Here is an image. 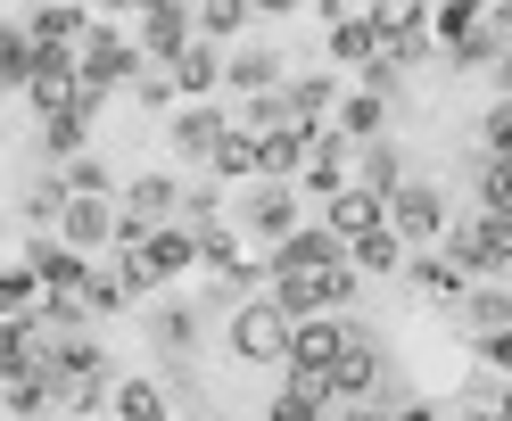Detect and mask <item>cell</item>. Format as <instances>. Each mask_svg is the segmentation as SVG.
I'll use <instances>...</instances> for the list:
<instances>
[{"instance_id": "7402d4cb", "label": "cell", "mask_w": 512, "mask_h": 421, "mask_svg": "<svg viewBox=\"0 0 512 421\" xmlns=\"http://www.w3.org/2000/svg\"><path fill=\"white\" fill-rule=\"evenodd\" d=\"M331 380H290V388H281V397H273V413L265 421H331Z\"/></svg>"}, {"instance_id": "7a4b0ae2", "label": "cell", "mask_w": 512, "mask_h": 421, "mask_svg": "<svg viewBox=\"0 0 512 421\" xmlns=\"http://www.w3.org/2000/svg\"><path fill=\"white\" fill-rule=\"evenodd\" d=\"M190 265H199V232L190 223H166V232H149L141 248H124V289H166V281H182Z\"/></svg>"}, {"instance_id": "603a6c76", "label": "cell", "mask_w": 512, "mask_h": 421, "mask_svg": "<svg viewBox=\"0 0 512 421\" xmlns=\"http://www.w3.org/2000/svg\"><path fill=\"white\" fill-rule=\"evenodd\" d=\"M405 256H413V248L380 223V232H364L356 248H347V265H356V281H364V273H405Z\"/></svg>"}, {"instance_id": "2e32d148", "label": "cell", "mask_w": 512, "mask_h": 421, "mask_svg": "<svg viewBox=\"0 0 512 421\" xmlns=\"http://www.w3.org/2000/svg\"><path fill=\"white\" fill-rule=\"evenodd\" d=\"M58 240H67L75 256L108 248V240H116V207H108V199H67V215H58Z\"/></svg>"}, {"instance_id": "44dd1931", "label": "cell", "mask_w": 512, "mask_h": 421, "mask_svg": "<svg viewBox=\"0 0 512 421\" xmlns=\"http://www.w3.org/2000/svg\"><path fill=\"white\" fill-rule=\"evenodd\" d=\"M372 388H380V355H372V331H356V347L331 372V397H372Z\"/></svg>"}, {"instance_id": "9a60e30c", "label": "cell", "mask_w": 512, "mask_h": 421, "mask_svg": "<svg viewBox=\"0 0 512 421\" xmlns=\"http://www.w3.org/2000/svg\"><path fill=\"white\" fill-rule=\"evenodd\" d=\"M166 83H174V100H182V108H199L207 91L223 83V50H215V42H190L174 67H166Z\"/></svg>"}, {"instance_id": "ffe728a7", "label": "cell", "mask_w": 512, "mask_h": 421, "mask_svg": "<svg viewBox=\"0 0 512 421\" xmlns=\"http://www.w3.org/2000/svg\"><path fill=\"white\" fill-rule=\"evenodd\" d=\"M331 17V58H339V67H372V58H380V34H372V17H339V9H323Z\"/></svg>"}, {"instance_id": "d6a6232c", "label": "cell", "mask_w": 512, "mask_h": 421, "mask_svg": "<svg viewBox=\"0 0 512 421\" xmlns=\"http://www.w3.org/2000/svg\"><path fill=\"white\" fill-rule=\"evenodd\" d=\"M124 298H133V289H124V273H91V281H83V314H116Z\"/></svg>"}, {"instance_id": "6da1fadb", "label": "cell", "mask_w": 512, "mask_h": 421, "mask_svg": "<svg viewBox=\"0 0 512 421\" xmlns=\"http://www.w3.org/2000/svg\"><path fill=\"white\" fill-rule=\"evenodd\" d=\"M446 265H463L471 281H512V215H471L446 223Z\"/></svg>"}, {"instance_id": "277c9868", "label": "cell", "mask_w": 512, "mask_h": 421, "mask_svg": "<svg viewBox=\"0 0 512 421\" xmlns=\"http://www.w3.org/2000/svg\"><path fill=\"white\" fill-rule=\"evenodd\" d=\"M356 331H364L356 314H314V322H298V331H290V380H331L339 355L356 347Z\"/></svg>"}, {"instance_id": "8d00e7d4", "label": "cell", "mask_w": 512, "mask_h": 421, "mask_svg": "<svg viewBox=\"0 0 512 421\" xmlns=\"http://www.w3.org/2000/svg\"><path fill=\"white\" fill-rule=\"evenodd\" d=\"M479 355H488L496 372H512V331H496V339H479Z\"/></svg>"}, {"instance_id": "d590c367", "label": "cell", "mask_w": 512, "mask_h": 421, "mask_svg": "<svg viewBox=\"0 0 512 421\" xmlns=\"http://www.w3.org/2000/svg\"><path fill=\"white\" fill-rule=\"evenodd\" d=\"M133 91H141V108H166V100H174V83H166V67H141V83H133Z\"/></svg>"}, {"instance_id": "cb8c5ba5", "label": "cell", "mask_w": 512, "mask_h": 421, "mask_svg": "<svg viewBox=\"0 0 512 421\" xmlns=\"http://www.w3.org/2000/svg\"><path fill=\"white\" fill-rule=\"evenodd\" d=\"M356 182H364V190H380V199H397V190H405V157H397V141L356 149Z\"/></svg>"}, {"instance_id": "4fadbf2b", "label": "cell", "mask_w": 512, "mask_h": 421, "mask_svg": "<svg viewBox=\"0 0 512 421\" xmlns=\"http://www.w3.org/2000/svg\"><path fill=\"white\" fill-rule=\"evenodd\" d=\"M223 133H232V116H223V108H174V124H166V141L190 157V166H215V149H223Z\"/></svg>"}, {"instance_id": "484cf974", "label": "cell", "mask_w": 512, "mask_h": 421, "mask_svg": "<svg viewBox=\"0 0 512 421\" xmlns=\"http://www.w3.org/2000/svg\"><path fill=\"white\" fill-rule=\"evenodd\" d=\"M34 58H42V50H34V34H25V25H0V83L25 91V83H34Z\"/></svg>"}, {"instance_id": "f35d334b", "label": "cell", "mask_w": 512, "mask_h": 421, "mask_svg": "<svg viewBox=\"0 0 512 421\" xmlns=\"http://www.w3.org/2000/svg\"><path fill=\"white\" fill-rule=\"evenodd\" d=\"M397 421H438V413H422V405H405V413H397Z\"/></svg>"}, {"instance_id": "d4e9b609", "label": "cell", "mask_w": 512, "mask_h": 421, "mask_svg": "<svg viewBox=\"0 0 512 421\" xmlns=\"http://www.w3.org/2000/svg\"><path fill=\"white\" fill-rule=\"evenodd\" d=\"M190 17H199V42H248V9H240V0H207V9H190Z\"/></svg>"}, {"instance_id": "1f68e13d", "label": "cell", "mask_w": 512, "mask_h": 421, "mask_svg": "<svg viewBox=\"0 0 512 421\" xmlns=\"http://www.w3.org/2000/svg\"><path fill=\"white\" fill-rule=\"evenodd\" d=\"M149 331H157V347H166V355H190V347H199V314H190V306H166Z\"/></svg>"}, {"instance_id": "f1b7e54d", "label": "cell", "mask_w": 512, "mask_h": 421, "mask_svg": "<svg viewBox=\"0 0 512 421\" xmlns=\"http://www.w3.org/2000/svg\"><path fill=\"white\" fill-rule=\"evenodd\" d=\"M67 199H75V190H67V174H42L34 190H25V223H58V215H67Z\"/></svg>"}, {"instance_id": "e0dca14e", "label": "cell", "mask_w": 512, "mask_h": 421, "mask_svg": "<svg viewBox=\"0 0 512 421\" xmlns=\"http://www.w3.org/2000/svg\"><path fill=\"white\" fill-rule=\"evenodd\" d=\"M405 265H413V281H422V298H438V306H463L471 298V273L446 265V248H422V256H405Z\"/></svg>"}, {"instance_id": "ab89813d", "label": "cell", "mask_w": 512, "mask_h": 421, "mask_svg": "<svg viewBox=\"0 0 512 421\" xmlns=\"http://www.w3.org/2000/svg\"><path fill=\"white\" fill-rule=\"evenodd\" d=\"M504 421H512V397H504Z\"/></svg>"}, {"instance_id": "ac0fdd59", "label": "cell", "mask_w": 512, "mask_h": 421, "mask_svg": "<svg viewBox=\"0 0 512 421\" xmlns=\"http://www.w3.org/2000/svg\"><path fill=\"white\" fill-rule=\"evenodd\" d=\"M347 182H356V174H347V141H339V133H314V149H306V190H314V199H339Z\"/></svg>"}, {"instance_id": "f546056e", "label": "cell", "mask_w": 512, "mask_h": 421, "mask_svg": "<svg viewBox=\"0 0 512 421\" xmlns=\"http://www.w3.org/2000/svg\"><path fill=\"white\" fill-rule=\"evenodd\" d=\"M463 314H471V331H479V339L512 331V289H479V298H463Z\"/></svg>"}, {"instance_id": "8992f818", "label": "cell", "mask_w": 512, "mask_h": 421, "mask_svg": "<svg viewBox=\"0 0 512 421\" xmlns=\"http://www.w3.org/2000/svg\"><path fill=\"white\" fill-rule=\"evenodd\" d=\"M389 232L422 256V248H438L446 240V190L438 182H405L397 199H389Z\"/></svg>"}, {"instance_id": "836d02e7", "label": "cell", "mask_w": 512, "mask_h": 421, "mask_svg": "<svg viewBox=\"0 0 512 421\" xmlns=\"http://www.w3.org/2000/svg\"><path fill=\"white\" fill-rule=\"evenodd\" d=\"M479 141H488V157H512V100H496L479 116Z\"/></svg>"}, {"instance_id": "7c38bea8", "label": "cell", "mask_w": 512, "mask_h": 421, "mask_svg": "<svg viewBox=\"0 0 512 421\" xmlns=\"http://www.w3.org/2000/svg\"><path fill=\"white\" fill-rule=\"evenodd\" d=\"M25 273L42 281V298H83V281H91V256H75L67 240H34Z\"/></svg>"}, {"instance_id": "5bb4252c", "label": "cell", "mask_w": 512, "mask_h": 421, "mask_svg": "<svg viewBox=\"0 0 512 421\" xmlns=\"http://www.w3.org/2000/svg\"><path fill=\"white\" fill-rule=\"evenodd\" d=\"M306 149H314V133H298V124L256 133V182H298L306 174Z\"/></svg>"}, {"instance_id": "5b68a950", "label": "cell", "mask_w": 512, "mask_h": 421, "mask_svg": "<svg viewBox=\"0 0 512 421\" xmlns=\"http://www.w3.org/2000/svg\"><path fill=\"white\" fill-rule=\"evenodd\" d=\"M141 67H149L141 42H133V34H108V25H91V42L75 50V75H83L91 100H108L116 83H141Z\"/></svg>"}, {"instance_id": "9c48e42d", "label": "cell", "mask_w": 512, "mask_h": 421, "mask_svg": "<svg viewBox=\"0 0 512 421\" xmlns=\"http://www.w3.org/2000/svg\"><path fill=\"white\" fill-rule=\"evenodd\" d=\"M331 265H347V248L323 232V223H314V232H290V240L273 248L265 273H273V281H306V273H331Z\"/></svg>"}, {"instance_id": "ba28073f", "label": "cell", "mask_w": 512, "mask_h": 421, "mask_svg": "<svg viewBox=\"0 0 512 421\" xmlns=\"http://www.w3.org/2000/svg\"><path fill=\"white\" fill-rule=\"evenodd\" d=\"M380 223H389V199H380V190H364V182H347L339 199L323 207V232H331L339 248H356L364 232H380Z\"/></svg>"}, {"instance_id": "30bf717a", "label": "cell", "mask_w": 512, "mask_h": 421, "mask_svg": "<svg viewBox=\"0 0 512 421\" xmlns=\"http://www.w3.org/2000/svg\"><path fill=\"white\" fill-rule=\"evenodd\" d=\"M248 232L256 240H290V232H306V215H298V182H256L248 190Z\"/></svg>"}, {"instance_id": "8fae6325", "label": "cell", "mask_w": 512, "mask_h": 421, "mask_svg": "<svg viewBox=\"0 0 512 421\" xmlns=\"http://www.w3.org/2000/svg\"><path fill=\"white\" fill-rule=\"evenodd\" d=\"M281 116H290L298 133H331V116H339V83H331V75H290V83H281Z\"/></svg>"}, {"instance_id": "83f0119b", "label": "cell", "mask_w": 512, "mask_h": 421, "mask_svg": "<svg viewBox=\"0 0 512 421\" xmlns=\"http://www.w3.org/2000/svg\"><path fill=\"white\" fill-rule=\"evenodd\" d=\"M199 265H207V273H223V281H240V273H256V265H240V240L223 232V223H207V232H199Z\"/></svg>"}, {"instance_id": "74e56055", "label": "cell", "mask_w": 512, "mask_h": 421, "mask_svg": "<svg viewBox=\"0 0 512 421\" xmlns=\"http://www.w3.org/2000/svg\"><path fill=\"white\" fill-rule=\"evenodd\" d=\"M331 421H380V413H372V405H347V413H331Z\"/></svg>"}, {"instance_id": "3957f363", "label": "cell", "mask_w": 512, "mask_h": 421, "mask_svg": "<svg viewBox=\"0 0 512 421\" xmlns=\"http://www.w3.org/2000/svg\"><path fill=\"white\" fill-rule=\"evenodd\" d=\"M290 331L298 322L281 314L273 298H248V306H232V322H223V339H232L240 364H290Z\"/></svg>"}, {"instance_id": "d6986e66", "label": "cell", "mask_w": 512, "mask_h": 421, "mask_svg": "<svg viewBox=\"0 0 512 421\" xmlns=\"http://www.w3.org/2000/svg\"><path fill=\"white\" fill-rule=\"evenodd\" d=\"M108 421H174V405H166L157 380H116L108 388Z\"/></svg>"}, {"instance_id": "4dcf8cb0", "label": "cell", "mask_w": 512, "mask_h": 421, "mask_svg": "<svg viewBox=\"0 0 512 421\" xmlns=\"http://www.w3.org/2000/svg\"><path fill=\"white\" fill-rule=\"evenodd\" d=\"M479 215H512V157H479Z\"/></svg>"}, {"instance_id": "52a82bcc", "label": "cell", "mask_w": 512, "mask_h": 421, "mask_svg": "<svg viewBox=\"0 0 512 421\" xmlns=\"http://www.w3.org/2000/svg\"><path fill=\"white\" fill-rule=\"evenodd\" d=\"M223 83H232L240 100H273V91L290 83V58L265 50V42H240V50H223Z\"/></svg>"}, {"instance_id": "4316f807", "label": "cell", "mask_w": 512, "mask_h": 421, "mask_svg": "<svg viewBox=\"0 0 512 421\" xmlns=\"http://www.w3.org/2000/svg\"><path fill=\"white\" fill-rule=\"evenodd\" d=\"M248 174H256V133H248V124H232L223 149H215V182H248Z\"/></svg>"}, {"instance_id": "e575fe53", "label": "cell", "mask_w": 512, "mask_h": 421, "mask_svg": "<svg viewBox=\"0 0 512 421\" xmlns=\"http://www.w3.org/2000/svg\"><path fill=\"white\" fill-rule=\"evenodd\" d=\"M58 174H67L75 199H108V166H91V157H75V166H58Z\"/></svg>"}]
</instances>
